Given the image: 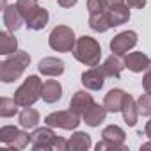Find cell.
I'll return each mask as SVG.
<instances>
[{
  "instance_id": "cell-1",
  "label": "cell",
  "mask_w": 151,
  "mask_h": 151,
  "mask_svg": "<svg viewBox=\"0 0 151 151\" xmlns=\"http://www.w3.org/2000/svg\"><path fill=\"white\" fill-rule=\"evenodd\" d=\"M30 64V55L29 52H16L11 57H7L2 64H0V80L4 84H11L14 80H18L23 71L29 68Z\"/></svg>"
},
{
  "instance_id": "cell-2",
  "label": "cell",
  "mask_w": 151,
  "mask_h": 151,
  "mask_svg": "<svg viewBox=\"0 0 151 151\" xmlns=\"http://www.w3.org/2000/svg\"><path fill=\"white\" fill-rule=\"evenodd\" d=\"M73 57L78 62L89 66V68L98 66L100 59H101V46H100V43L94 37L82 36V37L77 39V45H75V48H73Z\"/></svg>"
},
{
  "instance_id": "cell-3",
  "label": "cell",
  "mask_w": 151,
  "mask_h": 151,
  "mask_svg": "<svg viewBox=\"0 0 151 151\" xmlns=\"http://www.w3.org/2000/svg\"><path fill=\"white\" fill-rule=\"evenodd\" d=\"M41 89H43V82L39 80V77L37 75H30V77H27L23 80V84L16 89L14 100L22 109L23 107H32L41 98Z\"/></svg>"
},
{
  "instance_id": "cell-4",
  "label": "cell",
  "mask_w": 151,
  "mask_h": 151,
  "mask_svg": "<svg viewBox=\"0 0 151 151\" xmlns=\"http://www.w3.org/2000/svg\"><path fill=\"white\" fill-rule=\"evenodd\" d=\"M48 45L55 52L68 53V52H73L75 45H77V37H75V32L71 27L57 25V27H53V30L48 36Z\"/></svg>"
},
{
  "instance_id": "cell-5",
  "label": "cell",
  "mask_w": 151,
  "mask_h": 151,
  "mask_svg": "<svg viewBox=\"0 0 151 151\" xmlns=\"http://www.w3.org/2000/svg\"><path fill=\"white\" fill-rule=\"evenodd\" d=\"M45 123L52 128H60V130H75L80 124V116L77 112L69 110H59L52 112L45 117Z\"/></svg>"
},
{
  "instance_id": "cell-6",
  "label": "cell",
  "mask_w": 151,
  "mask_h": 151,
  "mask_svg": "<svg viewBox=\"0 0 151 151\" xmlns=\"http://www.w3.org/2000/svg\"><path fill=\"white\" fill-rule=\"evenodd\" d=\"M55 139H57L55 132L52 130V126L46 124L45 128H36L32 132V135H30V146L36 151H41V149L43 151H50V149H53Z\"/></svg>"
},
{
  "instance_id": "cell-7",
  "label": "cell",
  "mask_w": 151,
  "mask_h": 151,
  "mask_svg": "<svg viewBox=\"0 0 151 151\" xmlns=\"http://www.w3.org/2000/svg\"><path fill=\"white\" fill-rule=\"evenodd\" d=\"M137 32L133 30H124V32H119L117 36L112 37L110 41V50L112 53L116 55H126L135 45H137Z\"/></svg>"
},
{
  "instance_id": "cell-8",
  "label": "cell",
  "mask_w": 151,
  "mask_h": 151,
  "mask_svg": "<svg viewBox=\"0 0 151 151\" xmlns=\"http://www.w3.org/2000/svg\"><path fill=\"white\" fill-rule=\"evenodd\" d=\"M105 78L107 77H105V73L101 71L100 64L93 66V68H89L87 71L82 73V84L89 91H100L103 87V84H105Z\"/></svg>"
},
{
  "instance_id": "cell-9",
  "label": "cell",
  "mask_w": 151,
  "mask_h": 151,
  "mask_svg": "<svg viewBox=\"0 0 151 151\" xmlns=\"http://www.w3.org/2000/svg\"><path fill=\"white\" fill-rule=\"evenodd\" d=\"M124 66L133 73H142L151 66V59L142 52H130L124 55Z\"/></svg>"
},
{
  "instance_id": "cell-10",
  "label": "cell",
  "mask_w": 151,
  "mask_h": 151,
  "mask_svg": "<svg viewBox=\"0 0 151 151\" xmlns=\"http://www.w3.org/2000/svg\"><path fill=\"white\" fill-rule=\"evenodd\" d=\"M4 25L7 27V30L16 32L25 25V18L20 13V9L16 7V4L13 6H6L4 7Z\"/></svg>"
},
{
  "instance_id": "cell-11",
  "label": "cell",
  "mask_w": 151,
  "mask_h": 151,
  "mask_svg": "<svg viewBox=\"0 0 151 151\" xmlns=\"http://www.w3.org/2000/svg\"><path fill=\"white\" fill-rule=\"evenodd\" d=\"M109 18H110V25L112 27H119L123 23H126L130 20V9L128 4L124 2H114L109 6Z\"/></svg>"
},
{
  "instance_id": "cell-12",
  "label": "cell",
  "mask_w": 151,
  "mask_h": 151,
  "mask_svg": "<svg viewBox=\"0 0 151 151\" xmlns=\"http://www.w3.org/2000/svg\"><path fill=\"white\" fill-rule=\"evenodd\" d=\"M93 105H94V100L87 91H77L73 94L71 101H69V109L73 112H77L78 116H84Z\"/></svg>"
},
{
  "instance_id": "cell-13",
  "label": "cell",
  "mask_w": 151,
  "mask_h": 151,
  "mask_svg": "<svg viewBox=\"0 0 151 151\" xmlns=\"http://www.w3.org/2000/svg\"><path fill=\"white\" fill-rule=\"evenodd\" d=\"M100 68H101V71L105 73V77L119 78V77H121V73H123V69H124L126 66H124V59H121V55L112 53L110 57L105 59V62H103Z\"/></svg>"
},
{
  "instance_id": "cell-14",
  "label": "cell",
  "mask_w": 151,
  "mask_h": 151,
  "mask_svg": "<svg viewBox=\"0 0 151 151\" xmlns=\"http://www.w3.org/2000/svg\"><path fill=\"white\" fill-rule=\"evenodd\" d=\"M39 73L46 75V77H60L64 73V62L57 57H45L37 64Z\"/></svg>"
},
{
  "instance_id": "cell-15",
  "label": "cell",
  "mask_w": 151,
  "mask_h": 151,
  "mask_svg": "<svg viewBox=\"0 0 151 151\" xmlns=\"http://www.w3.org/2000/svg\"><path fill=\"white\" fill-rule=\"evenodd\" d=\"M48 20H50L48 11H46L45 7H37V9H36V11H34V13L25 20V27H27L29 30L37 32V30H43V29L46 27Z\"/></svg>"
},
{
  "instance_id": "cell-16",
  "label": "cell",
  "mask_w": 151,
  "mask_h": 151,
  "mask_svg": "<svg viewBox=\"0 0 151 151\" xmlns=\"http://www.w3.org/2000/svg\"><path fill=\"white\" fill-rule=\"evenodd\" d=\"M124 98H126V93L123 89H110L107 94H105V100H103V105L109 112H121L123 109V103H124Z\"/></svg>"
},
{
  "instance_id": "cell-17",
  "label": "cell",
  "mask_w": 151,
  "mask_h": 151,
  "mask_svg": "<svg viewBox=\"0 0 151 151\" xmlns=\"http://www.w3.org/2000/svg\"><path fill=\"white\" fill-rule=\"evenodd\" d=\"M41 98L45 103H57L62 98V86L57 80H46L41 89Z\"/></svg>"
},
{
  "instance_id": "cell-18",
  "label": "cell",
  "mask_w": 151,
  "mask_h": 151,
  "mask_svg": "<svg viewBox=\"0 0 151 151\" xmlns=\"http://www.w3.org/2000/svg\"><path fill=\"white\" fill-rule=\"evenodd\" d=\"M107 109H105V105H100V103H96L94 101V105L82 116V119H84V123L86 124H89V126H100L103 121H105V117H107Z\"/></svg>"
},
{
  "instance_id": "cell-19",
  "label": "cell",
  "mask_w": 151,
  "mask_h": 151,
  "mask_svg": "<svg viewBox=\"0 0 151 151\" xmlns=\"http://www.w3.org/2000/svg\"><path fill=\"white\" fill-rule=\"evenodd\" d=\"M91 135L86 132H75L71 139H68V149L69 151H87L91 147Z\"/></svg>"
},
{
  "instance_id": "cell-20",
  "label": "cell",
  "mask_w": 151,
  "mask_h": 151,
  "mask_svg": "<svg viewBox=\"0 0 151 151\" xmlns=\"http://www.w3.org/2000/svg\"><path fill=\"white\" fill-rule=\"evenodd\" d=\"M89 27L94 32H107L109 29H112L110 25V18H109V9L89 14Z\"/></svg>"
},
{
  "instance_id": "cell-21",
  "label": "cell",
  "mask_w": 151,
  "mask_h": 151,
  "mask_svg": "<svg viewBox=\"0 0 151 151\" xmlns=\"http://www.w3.org/2000/svg\"><path fill=\"white\" fill-rule=\"evenodd\" d=\"M121 114H123V119H124V123H126L128 126H135L137 117H139V110H137V101H135L130 94H126V98H124Z\"/></svg>"
},
{
  "instance_id": "cell-22",
  "label": "cell",
  "mask_w": 151,
  "mask_h": 151,
  "mask_svg": "<svg viewBox=\"0 0 151 151\" xmlns=\"http://www.w3.org/2000/svg\"><path fill=\"white\" fill-rule=\"evenodd\" d=\"M18 123L25 130H34L39 123V112L30 107H23V110L18 114Z\"/></svg>"
},
{
  "instance_id": "cell-23",
  "label": "cell",
  "mask_w": 151,
  "mask_h": 151,
  "mask_svg": "<svg viewBox=\"0 0 151 151\" xmlns=\"http://www.w3.org/2000/svg\"><path fill=\"white\" fill-rule=\"evenodd\" d=\"M18 52V41L11 34V30L0 32V53L2 55H11Z\"/></svg>"
},
{
  "instance_id": "cell-24",
  "label": "cell",
  "mask_w": 151,
  "mask_h": 151,
  "mask_svg": "<svg viewBox=\"0 0 151 151\" xmlns=\"http://www.w3.org/2000/svg\"><path fill=\"white\" fill-rule=\"evenodd\" d=\"M101 139L105 140H110V142H116V144H124V139H126V133L123 128L116 126V124H109L103 128L101 132Z\"/></svg>"
},
{
  "instance_id": "cell-25",
  "label": "cell",
  "mask_w": 151,
  "mask_h": 151,
  "mask_svg": "<svg viewBox=\"0 0 151 151\" xmlns=\"http://www.w3.org/2000/svg\"><path fill=\"white\" fill-rule=\"evenodd\" d=\"M18 103L14 98H2L0 100V116L2 117H13L18 112Z\"/></svg>"
},
{
  "instance_id": "cell-26",
  "label": "cell",
  "mask_w": 151,
  "mask_h": 151,
  "mask_svg": "<svg viewBox=\"0 0 151 151\" xmlns=\"http://www.w3.org/2000/svg\"><path fill=\"white\" fill-rule=\"evenodd\" d=\"M16 7L20 9V13H22L23 18L27 20V18L39 7V4H37V0H16Z\"/></svg>"
},
{
  "instance_id": "cell-27",
  "label": "cell",
  "mask_w": 151,
  "mask_h": 151,
  "mask_svg": "<svg viewBox=\"0 0 151 151\" xmlns=\"http://www.w3.org/2000/svg\"><path fill=\"white\" fill-rule=\"evenodd\" d=\"M137 110L140 116L151 117V93H146L137 100Z\"/></svg>"
},
{
  "instance_id": "cell-28",
  "label": "cell",
  "mask_w": 151,
  "mask_h": 151,
  "mask_svg": "<svg viewBox=\"0 0 151 151\" xmlns=\"http://www.w3.org/2000/svg\"><path fill=\"white\" fill-rule=\"evenodd\" d=\"M29 142H30V135L27 132H23V130H18L16 137L13 139V142L7 147H11V149H23V147L29 146Z\"/></svg>"
},
{
  "instance_id": "cell-29",
  "label": "cell",
  "mask_w": 151,
  "mask_h": 151,
  "mask_svg": "<svg viewBox=\"0 0 151 151\" xmlns=\"http://www.w3.org/2000/svg\"><path fill=\"white\" fill-rule=\"evenodd\" d=\"M94 147H96V151H105V149H119V151H126V149H128L124 144H116V142H110V140H105V139H101Z\"/></svg>"
},
{
  "instance_id": "cell-30",
  "label": "cell",
  "mask_w": 151,
  "mask_h": 151,
  "mask_svg": "<svg viewBox=\"0 0 151 151\" xmlns=\"http://www.w3.org/2000/svg\"><path fill=\"white\" fill-rule=\"evenodd\" d=\"M142 87H144L146 93H151V66L146 69L144 77H142Z\"/></svg>"
},
{
  "instance_id": "cell-31",
  "label": "cell",
  "mask_w": 151,
  "mask_h": 151,
  "mask_svg": "<svg viewBox=\"0 0 151 151\" xmlns=\"http://www.w3.org/2000/svg\"><path fill=\"white\" fill-rule=\"evenodd\" d=\"M53 149H57V151H68V140L64 137H59L57 135V139L53 142Z\"/></svg>"
},
{
  "instance_id": "cell-32",
  "label": "cell",
  "mask_w": 151,
  "mask_h": 151,
  "mask_svg": "<svg viewBox=\"0 0 151 151\" xmlns=\"http://www.w3.org/2000/svg\"><path fill=\"white\" fill-rule=\"evenodd\" d=\"M124 2L128 4V7L132 9H142L146 6V0H124Z\"/></svg>"
},
{
  "instance_id": "cell-33",
  "label": "cell",
  "mask_w": 151,
  "mask_h": 151,
  "mask_svg": "<svg viewBox=\"0 0 151 151\" xmlns=\"http://www.w3.org/2000/svg\"><path fill=\"white\" fill-rule=\"evenodd\" d=\"M77 2L78 0H57V4L60 6V7H73V6H77Z\"/></svg>"
},
{
  "instance_id": "cell-34",
  "label": "cell",
  "mask_w": 151,
  "mask_h": 151,
  "mask_svg": "<svg viewBox=\"0 0 151 151\" xmlns=\"http://www.w3.org/2000/svg\"><path fill=\"white\" fill-rule=\"evenodd\" d=\"M144 135L147 137V139H151V119L146 123V126H144Z\"/></svg>"
},
{
  "instance_id": "cell-35",
  "label": "cell",
  "mask_w": 151,
  "mask_h": 151,
  "mask_svg": "<svg viewBox=\"0 0 151 151\" xmlns=\"http://www.w3.org/2000/svg\"><path fill=\"white\" fill-rule=\"evenodd\" d=\"M146 149H151V139H149V142H146V144L140 146V151H146Z\"/></svg>"
},
{
  "instance_id": "cell-36",
  "label": "cell",
  "mask_w": 151,
  "mask_h": 151,
  "mask_svg": "<svg viewBox=\"0 0 151 151\" xmlns=\"http://www.w3.org/2000/svg\"><path fill=\"white\" fill-rule=\"evenodd\" d=\"M109 2H110V4H114V2H123V0H109Z\"/></svg>"
},
{
  "instance_id": "cell-37",
  "label": "cell",
  "mask_w": 151,
  "mask_h": 151,
  "mask_svg": "<svg viewBox=\"0 0 151 151\" xmlns=\"http://www.w3.org/2000/svg\"><path fill=\"white\" fill-rule=\"evenodd\" d=\"M2 6H4V7L7 6V0H2Z\"/></svg>"
}]
</instances>
